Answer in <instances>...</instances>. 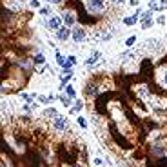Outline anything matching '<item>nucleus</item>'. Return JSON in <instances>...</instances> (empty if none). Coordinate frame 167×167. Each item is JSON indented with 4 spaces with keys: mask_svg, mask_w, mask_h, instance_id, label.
<instances>
[{
    "mask_svg": "<svg viewBox=\"0 0 167 167\" xmlns=\"http://www.w3.org/2000/svg\"><path fill=\"white\" fill-rule=\"evenodd\" d=\"M153 25V18H151V11H146L142 15V29H149Z\"/></svg>",
    "mask_w": 167,
    "mask_h": 167,
    "instance_id": "nucleus-3",
    "label": "nucleus"
},
{
    "mask_svg": "<svg viewBox=\"0 0 167 167\" xmlns=\"http://www.w3.org/2000/svg\"><path fill=\"white\" fill-rule=\"evenodd\" d=\"M98 58H100V53H98V51H95V53H93V55H91V56L85 60V65H93V64L96 62Z\"/></svg>",
    "mask_w": 167,
    "mask_h": 167,
    "instance_id": "nucleus-9",
    "label": "nucleus"
},
{
    "mask_svg": "<svg viewBox=\"0 0 167 167\" xmlns=\"http://www.w3.org/2000/svg\"><path fill=\"white\" fill-rule=\"evenodd\" d=\"M78 124H80V127H87V122H85V118H82V116H78Z\"/></svg>",
    "mask_w": 167,
    "mask_h": 167,
    "instance_id": "nucleus-20",
    "label": "nucleus"
},
{
    "mask_svg": "<svg viewBox=\"0 0 167 167\" xmlns=\"http://www.w3.org/2000/svg\"><path fill=\"white\" fill-rule=\"evenodd\" d=\"M167 7V0H160V4H158V11H164Z\"/></svg>",
    "mask_w": 167,
    "mask_h": 167,
    "instance_id": "nucleus-15",
    "label": "nucleus"
},
{
    "mask_svg": "<svg viewBox=\"0 0 167 167\" xmlns=\"http://www.w3.org/2000/svg\"><path fill=\"white\" fill-rule=\"evenodd\" d=\"M65 91H67V96H71V98L76 95V91H75V87H73V85H67V89H65Z\"/></svg>",
    "mask_w": 167,
    "mask_h": 167,
    "instance_id": "nucleus-12",
    "label": "nucleus"
},
{
    "mask_svg": "<svg viewBox=\"0 0 167 167\" xmlns=\"http://www.w3.org/2000/svg\"><path fill=\"white\" fill-rule=\"evenodd\" d=\"M85 93H87V95H91V96H95V95H96V85L89 84V85H87V89H85Z\"/></svg>",
    "mask_w": 167,
    "mask_h": 167,
    "instance_id": "nucleus-10",
    "label": "nucleus"
},
{
    "mask_svg": "<svg viewBox=\"0 0 167 167\" xmlns=\"http://www.w3.org/2000/svg\"><path fill=\"white\" fill-rule=\"evenodd\" d=\"M80 109H82V102H76V104L73 105V109H71V113H75V115H76V113H78Z\"/></svg>",
    "mask_w": 167,
    "mask_h": 167,
    "instance_id": "nucleus-14",
    "label": "nucleus"
},
{
    "mask_svg": "<svg viewBox=\"0 0 167 167\" xmlns=\"http://www.w3.org/2000/svg\"><path fill=\"white\" fill-rule=\"evenodd\" d=\"M134 42H136V37H134V35H133V37H129V38H127V40H125V45H133V44H134Z\"/></svg>",
    "mask_w": 167,
    "mask_h": 167,
    "instance_id": "nucleus-16",
    "label": "nucleus"
},
{
    "mask_svg": "<svg viewBox=\"0 0 167 167\" xmlns=\"http://www.w3.org/2000/svg\"><path fill=\"white\" fill-rule=\"evenodd\" d=\"M44 60H45V58H44V55H40V53L35 56V62H37V64H44Z\"/></svg>",
    "mask_w": 167,
    "mask_h": 167,
    "instance_id": "nucleus-18",
    "label": "nucleus"
},
{
    "mask_svg": "<svg viewBox=\"0 0 167 167\" xmlns=\"http://www.w3.org/2000/svg\"><path fill=\"white\" fill-rule=\"evenodd\" d=\"M62 18H64V24H65L67 27L75 24V17H73V13H64V15H62Z\"/></svg>",
    "mask_w": 167,
    "mask_h": 167,
    "instance_id": "nucleus-7",
    "label": "nucleus"
},
{
    "mask_svg": "<svg viewBox=\"0 0 167 167\" xmlns=\"http://www.w3.org/2000/svg\"><path fill=\"white\" fill-rule=\"evenodd\" d=\"M89 9H104V0H89Z\"/></svg>",
    "mask_w": 167,
    "mask_h": 167,
    "instance_id": "nucleus-6",
    "label": "nucleus"
},
{
    "mask_svg": "<svg viewBox=\"0 0 167 167\" xmlns=\"http://www.w3.org/2000/svg\"><path fill=\"white\" fill-rule=\"evenodd\" d=\"M71 167H78V165H71Z\"/></svg>",
    "mask_w": 167,
    "mask_h": 167,
    "instance_id": "nucleus-27",
    "label": "nucleus"
},
{
    "mask_svg": "<svg viewBox=\"0 0 167 167\" xmlns=\"http://www.w3.org/2000/svg\"><path fill=\"white\" fill-rule=\"evenodd\" d=\"M71 37H73L76 42H84L85 40V31H84L80 25H75L73 31H71Z\"/></svg>",
    "mask_w": 167,
    "mask_h": 167,
    "instance_id": "nucleus-1",
    "label": "nucleus"
},
{
    "mask_svg": "<svg viewBox=\"0 0 167 167\" xmlns=\"http://www.w3.org/2000/svg\"><path fill=\"white\" fill-rule=\"evenodd\" d=\"M113 2H115V4H124L125 0H113Z\"/></svg>",
    "mask_w": 167,
    "mask_h": 167,
    "instance_id": "nucleus-25",
    "label": "nucleus"
},
{
    "mask_svg": "<svg viewBox=\"0 0 167 167\" xmlns=\"http://www.w3.org/2000/svg\"><path fill=\"white\" fill-rule=\"evenodd\" d=\"M156 22H158V24H165V17H160Z\"/></svg>",
    "mask_w": 167,
    "mask_h": 167,
    "instance_id": "nucleus-21",
    "label": "nucleus"
},
{
    "mask_svg": "<svg viewBox=\"0 0 167 167\" xmlns=\"http://www.w3.org/2000/svg\"><path fill=\"white\" fill-rule=\"evenodd\" d=\"M60 100H62L64 105H69V104H71V96H60Z\"/></svg>",
    "mask_w": 167,
    "mask_h": 167,
    "instance_id": "nucleus-17",
    "label": "nucleus"
},
{
    "mask_svg": "<svg viewBox=\"0 0 167 167\" xmlns=\"http://www.w3.org/2000/svg\"><path fill=\"white\" fill-rule=\"evenodd\" d=\"M69 35H71V31H69V27H67V25H64V27H60V29L56 31L58 40H67V38H69Z\"/></svg>",
    "mask_w": 167,
    "mask_h": 167,
    "instance_id": "nucleus-4",
    "label": "nucleus"
},
{
    "mask_svg": "<svg viewBox=\"0 0 167 167\" xmlns=\"http://www.w3.org/2000/svg\"><path fill=\"white\" fill-rule=\"evenodd\" d=\"M44 113H45L47 116H51V118H56V116H58V113H56V109H53V107H49V109H45Z\"/></svg>",
    "mask_w": 167,
    "mask_h": 167,
    "instance_id": "nucleus-11",
    "label": "nucleus"
},
{
    "mask_svg": "<svg viewBox=\"0 0 167 167\" xmlns=\"http://www.w3.org/2000/svg\"><path fill=\"white\" fill-rule=\"evenodd\" d=\"M55 56H56V62L60 64V65H64V64H65V58H64V55H62V53H56Z\"/></svg>",
    "mask_w": 167,
    "mask_h": 167,
    "instance_id": "nucleus-13",
    "label": "nucleus"
},
{
    "mask_svg": "<svg viewBox=\"0 0 167 167\" xmlns=\"http://www.w3.org/2000/svg\"><path fill=\"white\" fill-rule=\"evenodd\" d=\"M49 2H51V4H60L62 0H49Z\"/></svg>",
    "mask_w": 167,
    "mask_h": 167,
    "instance_id": "nucleus-24",
    "label": "nucleus"
},
{
    "mask_svg": "<svg viewBox=\"0 0 167 167\" xmlns=\"http://www.w3.org/2000/svg\"><path fill=\"white\" fill-rule=\"evenodd\" d=\"M138 17H140V9H136V13H134L133 17L125 18V20H124V24H125V25H133V24H136V20H138Z\"/></svg>",
    "mask_w": 167,
    "mask_h": 167,
    "instance_id": "nucleus-8",
    "label": "nucleus"
},
{
    "mask_svg": "<svg viewBox=\"0 0 167 167\" xmlns=\"http://www.w3.org/2000/svg\"><path fill=\"white\" fill-rule=\"evenodd\" d=\"M47 27H49V29H55V31H58L60 27H64L62 25V17H55V18H51V20L47 22Z\"/></svg>",
    "mask_w": 167,
    "mask_h": 167,
    "instance_id": "nucleus-2",
    "label": "nucleus"
},
{
    "mask_svg": "<svg viewBox=\"0 0 167 167\" xmlns=\"http://www.w3.org/2000/svg\"><path fill=\"white\" fill-rule=\"evenodd\" d=\"M164 84L167 85V73H165V76H164Z\"/></svg>",
    "mask_w": 167,
    "mask_h": 167,
    "instance_id": "nucleus-26",
    "label": "nucleus"
},
{
    "mask_svg": "<svg viewBox=\"0 0 167 167\" xmlns=\"http://www.w3.org/2000/svg\"><path fill=\"white\" fill-rule=\"evenodd\" d=\"M131 2V6H138V0H129Z\"/></svg>",
    "mask_w": 167,
    "mask_h": 167,
    "instance_id": "nucleus-23",
    "label": "nucleus"
},
{
    "mask_svg": "<svg viewBox=\"0 0 167 167\" xmlns=\"http://www.w3.org/2000/svg\"><path fill=\"white\" fill-rule=\"evenodd\" d=\"M31 4H33V7H37L38 6V0H31Z\"/></svg>",
    "mask_w": 167,
    "mask_h": 167,
    "instance_id": "nucleus-22",
    "label": "nucleus"
},
{
    "mask_svg": "<svg viewBox=\"0 0 167 167\" xmlns=\"http://www.w3.org/2000/svg\"><path fill=\"white\" fill-rule=\"evenodd\" d=\"M49 13H51V9H49V7H42V9H40V15H44V17H47Z\"/></svg>",
    "mask_w": 167,
    "mask_h": 167,
    "instance_id": "nucleus-19",
    "label": "nucleus"
},
{
    "mask_svg": "<svg viewBox=\"0 0 167 167\" xmlns=\"http://www.w3.org/2000/svg\"><path fill=\"white\" fill-rule=\"evenodd\" d=\"M55 127H56L58 131H65V129H67V120L62 118V116L58 115V116L55 118Z\"/></svg>",
    "mask_w": 167,
    "mask_h": 167,
    "instance_id": "nucleus-5",
    "label": "nucleus"
}]
</instances>
